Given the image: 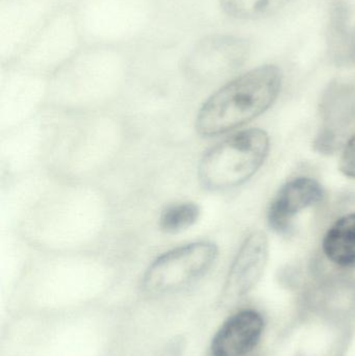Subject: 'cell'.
Listing matches in <instances>:
<instances>
[{"label": "cell", "mask_w": 355, "mask_h": 356, "mask_svg": "<svg viewBox=\"0 0 355 356\" xmlns=\"http://www.w3.org/2000/svg\"><path fill=\"white\" fill-rule=\"evenodd\" d=\"M291 0H220L225 14L239 20H258L272 16Z\"/></svg>", "instance_id": "11"}, {"label": "cell", "mask_w": 355, "mask_h": 356, "mask_svg": "<svg viewBox=\"0 0 355 356\" xmlns=\"http://www.w3.org/2000/svg\"><path fill=\"white\" fill-rule=\"evenodd\" d=\"M281 85L283 73L275 65H264L236 77L210 95L198 111V135L216 137L258 118L276 102Z\"/></svg>", "instance_id": "1"}, {"label": "cell", "mask_w": 355, "mask_h": 356, "mask_svg": "<svg viewBox=\"0 0 355 356\" xmlns=\"http://www.w3.org/2000/svg\"><path fill=\"white\" fill-rule=\"evenodd\" d=\"M249 51L247 41L235 35H210L201 40L190 54L188 64L196 72L218 75L243 64Z\"/></svg>", "instance_id": "6"}, {"label": "cell", "mask_w": 355, "mask_h": 356, "mask_svg": "<svg viewBox=\"0 0 355 356\" xmlns=\"http://www.w3.org/2000/svg\"><path fill=\"white\" fill-rule=\"evenodd\" d=\"M339 168L345 177L355 179V134L345 144L340 159Z\"/></svg>", "instance_id": "13"}, {"label": "cell", "mask_w": 355, "mask_h": 356, "mask_svg": "<svg viewBox=\"0 0 355 356\" xmlns=\"http://www.w3.org/2000/svg\"><path fill=\"white\" fill-rule=\"evenodd\" d=\"M269 243L263 232L250 234L240 247L224 284L226 299L245 296L256 286L268 261Z\"/></svg>", "instance_id": "5"}, {"label": "cell", "mask_w": 355, "mask_h": 356, "mask_svg": "<svg viewBox=\"0 0 355 356\" xmlns=\"http://www.w3.org/2000/svg\"><path fill=\"white\" fill-rule=\"evenodd\" d=\"M218 246L196 241L175 247L156 257L144 274V291L160 295L175 292L204 275L216 261Z\"/></svg>", "instance_id": "3"}, {"label": "cell", "mask_w": 355, "mask_h": 356, "mask_svg": "<svg viewBox=\"0 0 355 356\" xmlns=\"http://www.w3.org/2000/svg\"><path fill=\"white\" fill-rule=\"evenodd\" d=\"M270 149L268 134L246 129L210 147L200 159L197 175L210 191H226L241 186L264 165Z\"/></svg>", "instance_id": "2"}, {"label": "cell", "mask_w": 355, "mask_h": 356, "mask_svg": "<svg viewBox=\"0 0 355 356\" xmlns=\"http://www.w3.org/2000/svg\"><path fill=\"white\" fill-rule=\"evenodd\" d=\"M322 186L311 177H297L286 182L271 202L269 226L279 234L287 232L298 213L322 200Z\"/></svg>", "instance_id": "8"}, {"label": "cell", "mask_w": 355, "mask_h": 356, "mask_svg": "<svg viewBox=\"0 0 355 356\" xmlns=\"http://www.w3.org/2000/svg\"><path fill=\"white\" fill-rule=\"evenodd\" d=\"M323 251L335 265L355 267V213L343 216L331 226L323 238Z\"/></svg>", "instance_id": "10"}, {"label": "cell", "mask_w": 355, "mask_h": 356, "mask_svg": "<svg viewBox=\"0 0 355 356\" xmlns=\"http://www.w3.org/2000/svg\"><path fill=\"white\" fill-rule=\"evenodd\" d=\"M321 114L323 124L315 139V148L321 154H333L355 127L354 88L331 83L323 96Z\"/></svg>", "instance_id": "4"}, {"label": "cell", "mask_w": 355, "mask_h": 356, "mask_svg": "<svg viewBox=\"0 0 355 356\" xmlns=\"http://www.w3.org/2000/svg\"><path fill=\"white\" fill-rule=\"evenodd\" d=\"M200 213L199 205L193 201L173 203L163 209L158 218V227L168 234L185 232L197 223Z\"/></svg>", "instance_id": "12"}, {"label": "cell", "mask_w": 355, "mask_h": 356, "mask_svg": "<svg viewBox=\"0 0 355 356\" xmlns=\"http://www.w3.org/2000/svg\"><path fill=\"white\" fill-rule=\"evenodd\" d=\"M265 321L260 313L244 309L229 317L215 334L213 356H247L260 344Z\"/></svg>", "instance_id": "7"}, {"label": "cell", "mask_w": 355, "mask_h": 356, "mask_svg": "<svg viewBox=\"0 0 355 356\" xmlns=\"http://www.w3.org/2000/svg\"><path fill=\"white\" fill-rule=\"evenodd\" d=\"M327 50L340 67H355V27L350 25V10L345 0H333L327 25Z\"/></svg>", "instance_id": "9"}]
</instances>
